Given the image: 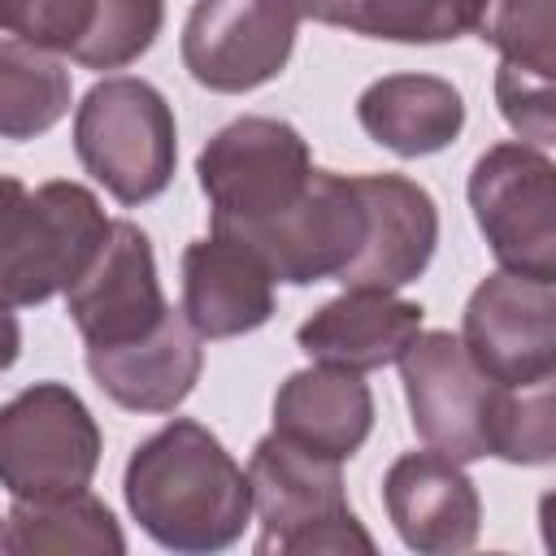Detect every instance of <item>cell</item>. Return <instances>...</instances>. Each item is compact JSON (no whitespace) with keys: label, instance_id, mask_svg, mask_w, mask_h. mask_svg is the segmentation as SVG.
<instances>
[{"label":"cell","instance_id":"obj_15","mask_svg":"<svg viewBox=\"0 0 556 556\" xmlns=\"http://www.w3.org/2000/svg\"><path fill=\"white\" fill-rule=\"evenodd\" d=\"M421 321H426V308L413 300H400L395 291L348 287L295 330V343L317 365L365 374L400 361L404 348L421 334Z\"/></svg>","mask_w":556,"mask_h":556},{"label":"cell","instance_id":"obj_1","mask_svg":"<svg viewBox=\"0 0 556 556\" xmlns=\"http://www.w3.org/2000/svg\"><path fill=\"white\" fill-rule=\"evenodd\" d=\"M404 395L413 413V430L426 447L469 465L482 456H500L513 465H547L556 452V417H552V382L504 387L482 374L460 334L426 330L404 356Z\"/></svg>","mask_w":556,"mask_h":556},{"label":"cell","instance_id":"obj_18","mask_svg":"<svg viewBox=\"0 0 556 556\" xmlns=\"http://www.w3.org/2000/svg\"><path fill=\"white\" fill-rule=\"evenodd\" d=\"M369 430H374V395L352 369L313 361V369L291 374L274 395V434L291 439L313 456L343 465L361 452Z\"/></svg>","mask_w":556,"mask_h":556},{"label":"cell","instance_id":"obj_8","mask_svg":"<svg viewBox=\"0 0 556 556\" xmlns=\"http://www.w3.org/2000/svg\"><path fill=\"white\" fill-rule=\"evenodd\" d=\"M534 143H495L469 169V208L495 261L513 274L556 278V187Z\"/></svg>","mask_w":556,"mask_h":556},{"label":"cell","instance_id":"obj_12","mask_svg":"<svg viewBox=\"0 0 556 556\" xmlns=\"http://www.w3.org/2000/svg\"><path fill=\"white\" fill-rule=\"evenodd\" d=\"M65 308L87 348L135 343L169 317L152 243L135 222H109L104 243L96 248L87 269L65 287Z\"/></svg>","mask_w":556,"mask_h":556},{"label":"cell","instance_id":"obj_14","mask_svg":"<svg viewBox=\"0 0 556 556\" xmlns=\"http://www.w3.org/2000/svg\"><path fill=\"white\" fill-rule=\"evenodd\" d=\"M382 504L404 547L421 556H452L478 543L482 500L460 460L443 452H404L382 478Z\"/></svg>","mask_w":556,"mask_h":556},{"label":"cell","instance_id":"obj_23","mask_svg":"<svg viewBox=\"0 0 556 556\" xmlns=\"http://www.w3.org/2000/svg\"><path fill=\"white\" fill-rule=\"evenodd\" d=\"M165 26V0H74L65 56L87 70H122L139 61Z\"/></svg>","mask_w":556,"mask_h":556},{"label":"cell","instance_id":"obj_21","mask_svg":"<svg viewBox=\"0 0 556 556\" xmlns=\"http://www.w3.org/2000/svg\"><path fill=\"white\" fill-rule=\"evenodd\" d=\"M486 0H300V13L365 39L447 43L478 26Z\"/></svg>","mask_w":556,"mask_h":556},{"label":"cell","instance_id":"obj_9","mask_svg":"<svg viewBox=\"0 0 556 556\" xmlns=\"http://www.w3.org/2000/svg\"><path fill=\"white\" fill-rule=\"evenodd\" d=\"M365 226H369V213H365L356 174H334L313 165L304 195L287 213H278L265 226L235 230L230 239H239L269 269L274 282L308 287V282L339 278L352 265V256L365 243Z\"/></svg>","mask_w":556,"mask_h":556},{"label":"cell","instance_id":"obj_2","mask_svg":"<svg viewBox=\"0 0 556 556\" xmlns=\"http://www.w3.org/2000/svg\"><path fill=\"white\" fill-rule=\"evenodd\" d=\"M122 491L143 534L169 552H222L252 517L248 473L191 417H174L130 452Z\"/></svg>","mask_w":556,"mask_h":556},{"label":"cell","instance_id":"obj_20","mask_svg":"<svg viewBox=\"0 0 556 556\" xmlns=\"http://www.w3.org/2000/svg\"><path fill=\"white\" fill-rule=\"evenodd\" d=\"M0 552L9 556H122L126 539L91 491L61 500H17L0 521Z\"/></svg>","mask_w":556,"mask_h":556},{"label":"cell","instance_id":"obj_5","mask_svg":"<svg viewBox=\"0 0 556 556\" xmlns=\"http://www.w3.org/2000/svg\"><path fill=\"white\" fill-rule=\"evenodd\" d=\"M74 152L117 204H148L174 178V109L143 78H104L74 113Z\"/></svg>","mask_w":556,"mask_h":556},{"label":"cell","instance_id":"obj_11","mask_svg":"<svg viewBox=\"0 0 556 556\" xmlns=\"http://www.w3.org/2000/svg\"><path fill=\"white\" fill-rule=\"evenodd\" d=\"M469 361L504 387L552 382L556 374V282L500 269L473 287L460 321Z\"/></svg>","mask_w":556,"mask_h":556},{"label":"cell","instance_id":"obj_24","mask_svg":"<svg viewBox=\"0 0 556 556\" xmlns=\"http://www.w3.org/2000/svg\"><path fill=\"white\" fill-rule=\"evenodd\" d=\"M478 39L500 48L508 65L552 78V39H556V0H486L478 17Z\"/></svg>","mask_w":556,"mask_h":556},{"label":"cell","instance_id":"obj_16","mask_svg":"<svg viewBox=\"0 0 556 556\" xmlns=\"http://www.w3.org/2000/svg\"><path fill=\"white\" fill-rule=\"evenodd\" d=\"M182 317L200 339L248 334L274 317V278L239 239L208 230L182 252Z\"/></svg>","mask_w":556,"mask_h":556},{"label":"cell","instance_id":"obj_3","mask_svg":"<svg viewBox=\"0 0 556 556\" xmlns=\"http://www.w3.org/2000/svg\"><path fill=\"white\" fill-rule=\"evenodd\" d=\"M109 235L100 200L70 178L26 187L0 174V308H35L65 291Z\"/></svg>","mask_w":556,"mask_h":556},{"label":"cell","instance_id":"obj_17","mask_svg":"<svg viewBox=\"0 0 556 556\" xmlns=\"http://www.w3.org/2000/svg\"><path fill=\"white\" fill-rule=\"evenodd\" d=\"M204 339L191 330L182 313L169 308V317L122 348H87V369L96 387L130 408V413H174L204 369Z\"/></svg>","mask_w":556,"mask_h":556},{"label":"cell","instance_id":"obj_27","mask_svg":"<svg viewBox=\"0 0 556 556\" xmlns=\"http://www.w3.org/2000/svg\"><path fill=\"white\" fill-rule=\"evenodd\" d=\"M17 352H22V326L9 308H0V374L17 361Z\"/></svg>","mask_w":556,"mask_h":556},{"label":"cell","instance_id":"obj_22","mask_svg":"<svg viewBox=\"0 0 556 556\" xmlns=\"http://www.w3.org/2000/svg\"><path fill=\"white\" fill-rule=\"evenodd\" d=\"M70 113V70L56 52L0 39V139L48 135Z\"/></svg>","mask_w":556,"mask_h":556},{"label":"cell","instance_id":"obj_13","mask_svg":"<svg viewBox=\"0 0 556 556\" xmlns=\"http://www.w3.org/2000/svg\"><path fill=\"white\" fill-rule=\"evenodd\" d=\"M369 226L352 265L334 278L343 287L400 291L417 282L439 243V208L430 191L404 174H356Z\"/></svg>","mask_w":556,"mask_h":556},{"label":"cell","instance_id":"obj_10","mask_svg":"<svg viewBox=\"0 0 556 556\" xmlns=\"http://www.w3.org/2000/svg\"><path fill=\"white\" fill-rule=\"evenodd\" d=\"M300 30V0H195L182 26L187 74L222 96L278 78Z\"/></svg>","mask_w":556,"mask_h":556},{"label":"cell","instance_id":"obj_6","mask_svg":"<svg viewBox=\"0 0 556 556\" xmlns=\"http://www.w3.org/2000/svg\"><path fill=\"white\" fill-rule=\"evenodd\" d=\"M195 174L213 204V230L235 235L287 213L313 178V156L291 122L235 117L200 148Z\"/></svg>","mask_w":556,"mask_h":556},{"label":"cell","instance_id":"obj_25","mask_svg":"<svg viewBox=\"0 0 556 556\" xmlns=\"http://www.w3.org/2000/svg\"><path fill=\"white\" fill-rule=\"evenodd\" d=\"M495 100L504 122L534 148H547L556 135V113H552V78L517 70V65H500L495 74Z\"/></svg>","mask_w":556,"mask_h":556},{"label":"cell","instance_id":"obj_19","mask_svg":"<svg viewBox=\"0 0 556 556\" xmlns=\"http://www.w3.org/2000/svg\"><path fill=\"white\" fill-rule=\"evenodd\" d=\"M356 117L374 143L395 156H430L456 143L465 126V100L447 78L391 74L361 91Z\"/></svg>","mask_w":556,"mask_h":556},{"label":"cell","instance_id":"obj_7","mask_svg":"<svg viewBox=\"0 0 556 556\" xmlns=\"http://www.w3.org/2000/svg\"><path fill=\"white\" fill-rule=\"evenodd\" d=\"M100 465V426L65 382H35L0 404V486L13 500L87 491Z\"/></svg>","mask_w":556,"mask_h":556},{"label":"cell","instance_id":"obj_26","mask_svg":"<svg viewBox=\"0 0 556 556\" xmlns=\"http://www.w3.org/2000/svg\"><path fill=\"white\" fill-rule=\"evenodd\" d=\"M52 4L56 0H0V30L35 43V35H39V26H43Z\"/></svg>","mask_w":556,"mask_h":556},{"label":"cell","instance_id":"obj_4","mask_svg":"<svg viewBox=\"0 0 556 556\" xmlns=\"http://www.w3.org/2000/svg\"><path fill=\"white\" fill-rule=\"evenodd\" d=\"M248 495L261 517L256 552H374V539L365 534L343 495L339 460L313 456L282 434H265L252 447Z\"/></svg>","mask_w":556,"mask_h":556}]
</instances>
